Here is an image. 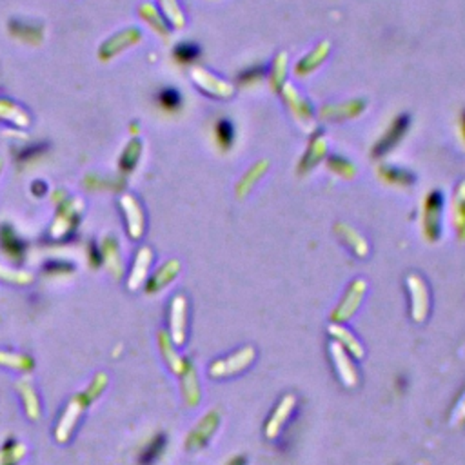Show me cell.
Masks as SVG:
<instances>
[{
    "label": "cell",
    "instance_id": "1",
    "mask_svg": "<svg viewBox=\"0 0 465 465\" xmlns=\"http://www.w3.org/2000/svg\"><path fill=\"white\" fill-rule=\"evenodd\" d=\"M254 358H257V351H254V347H251V346L242 347V349L235 351L232 355L225 356V358L215 360V362H213L208 369L209 377L215 378V380L237 377V375L244 372L245 369L253 364Z\"/></svg>",
    "mask_w": 465,
    "mask_h": 465
},
{
    "label": "cell",
    "instance_id": "2",
    "mask_svg": "<svg viewBox=\"0 0 465 465\" xmlns=\"http://www.w3.org/2000/svg\"><path fill=\"white\" fill-rule=\"evenodd\" d=\"M365 291H367V283L364 280H355L351 282V286L347 288L346 295L342 296V300L339 302V305L333 309V313H331V320L333 324H343V322L351 320L353 314L356 313L364 302Z\"/></svg>",
    "mask_w": 465,
    "mask_h": 465
},
{
    "label": "cell",
    "instance_id": "3",
    "mask_svg": "<svg viewBox=\"0 0 465 465\" xmlns=\"http://www.w3.org/2000/svg\"><path fill=\"white\" fill-rule=\"evenodd\" d=\"M442 211H444V196L440 191H432L423 200V237L429 242L440 238Z\"/></svg>",
    "mask_w": 465,
    "mask_h": 465
},
{
    "label": "cell",
    "instance_id": "4",
    "mask_svg": "<svg viewBox=\"0 0 465 465\" xmlns=\"http://www.w3.org/2000/svg\"><path fill=\"white\" fill-rule=\"evenodd\" d=\"M407 289L411 296V318L416 324L425 322L431 311V296H429L428 283L423 282L418 275L407 276Z\"/></svg>",
    "mask_w": 465,
    "mask_h": 465
},
{
    "label": "cell",
    "instance_id": "5",
    "mask_svg": "<svg viewBox=\"0 0 465 465\" xmlns=\"http://www.w3.org/2000/svg\"><path fill=\"white\" fill-rule=\"evenodd\" d=\"M89 404H93V402L86 396L84 391H82L81 394H76L71 402L68 404V407H66V411L62 413V418L59 420V425H57V429H55L57 442H60V444H66V442L71 438L73 429H75L76 422H78V418H81V415L84 413V409L89 406Z\"/></svg>",
    "mask_w": 465,
    "mask_h": 465
},
{
    "label": "cell",
    "instance_id": "6",
    "mask_svg": "<svg viewBox=\"0 0 465 465\" xmlns=\"http://www.w3.org/2000/svg\"><path fill=\"white\" fill-rule=\"evenodd\" d=\"M218 423H220L218 411H208V413L196 422L195 428L187 432V451H200L202 447H206V445L209 444V440L213 438V435L216 432V429H218Z\"/></svg>",
    "mask_w": 465,
    "mask_h": 465
},
{
    "label": "cell",
    "instance_id": "7",
    "mask_svg": "<svg viewBox=\"0 0 465 465\" xmlns=\"http://www.w3.org/2000/svg\"><path fill=\"white\" fill-rule=\"evenodd\" d=\"M296 406V396L295 394H283L278 400L276 407L273 409V413L269 415L266 422V428H264V435H266L267 440H276L280 435V431L283 429V425L288 423V420L291 418L293 411Z\"/></svg>",
    "mask_w": 465,
    "mask_h": 465
},
{
    "label": "cell",
    "instance_id": "8",
    "mask_svg": "<svg viewBox=\"0 0 465 465\" xmlns=\"http://www.w3.org/2000/svg\"><path fill=\"white\" fill-rule=\"evenodd\" d=\"M170 336L175 346H184L187 339V300L184 295L173 296L170 309Z\"/></svg>",
    "mask_w": 465,
    "mask_h": 465
},
{
    "label": "cell",
    "instance_id": "9",
    "mask_svg": "<svg viewBox=\"0 0 465 465\" xmlns=\"http://www.w3.org/2000/svg\"><path fill=\"white\" fill-rule=\"evenodd\" d=\"M329 353L331 358H333L334 367H336V372H339L340 382H342L346 387H356L360 382V375L356 365L353 364L351 355H349L339 342H334V340L329 346Z\"/></svg>",
    "mask_w": 465,
    "mask_h": 465
},
{
    "label": "cell",
    "instance_id": "10",
    "mask_svg": "<svg viewBox=\"0 0 465 465\" xmlns=\"http://www.w3.org/2000/svg\"><path fill=\"white\" fill-rule=\"evenodd\" d=\"M407 126H409V119H407L406 114L396 117V119L391 122L389 129L385 131V135L382 136L377 142V146H375V151H372L375 153V157H380V155H385L387 151H391V149L398 144V140L402 139L404 133L407 131Z\"/></svg>",
    "mask_w": 465,
    "mask_h": 465
},
{
    "label": "cell",
    "instance_id": "11",
    "mask_svg": "<svg viewBox=\"0 0 465 465\" xmlns=\"http://www.w3.org/2000/svg\"><path fill=\"white\" fill-rule=\"evenodd\" d=\"M329 333L334 339V342H339L340 346H342L349 355L355 356V358H362V356L365 355V349L364 346H362V342L356 339V334H353L347 327H343V324H331Z\"/></svg>",
    "mask_w": 465,
    "mask_h": 465
},
{
    "label": "cell",
    "instance_id": "12",
    "mask_svg": "<svg viewBox=\"0 0 465 465\" xmlns=\"http://www.w3.org/2000/svg\"><path fill=\"white\" fill-rule=\"evenodd\" d=\"M158 346H160L162 356H164V360L167 362V365H170L171 371H173L175 375H178V377H180V375L186 371L187 365H189V360L182 358V356H180L177 351H175L173 340H171V336L165 333V331H162L160 336H158Z\"/></svg>",
    "mask_w": 465,
    "mask_h": 465
},
{
    "label": "cell",
    "instance_id": "13",
    "mask_svg": "<svg viewBox=\"0 0 465 465\" xmlns=\"http://www.w3.org/2000/svg\"><path fill=\"white\" fill-rule=\"evenodd\" d=\"M180 389H182V396L184 402H186L187 407H195L200 404V384H199V377H196L195 367L189 365L186 367V371L180 375Z\"/></svg>",
    "mask_w": 465,
    "mask_h": 465
},
{
    "label": "cell",
    "instance_id": "14",
    "mask_svg": "<svg viewBox=\"0 0 465 465\" xmlns=\"http://www.w3.org/2000/svg\"><path fill=\"white\" fill-rule=\"evenodd\" d=\"M178 271H180V264H178L177 260L165 262L164 266L151 276V280H149L148 286H146V291H148L149 295H157V293H160L162 289L167 288V286L177 278Z\"/></svg>",
    "mask_w": 465,
    "mask_h": 465
},
{
    "label": "cell",
    "instance_id": "15",
    "mask_svg": "<svg viewBox=\"0 0 465 465\" xmlns=\"http://www.w3.org/2000/svg\"><path fill=\"white\" fill-rule=\"evenodd\" d=\"M151 260H153L151 251H149L148 247H142V249L139 251V254H136L135 266H133L131 276H129V282H127L129 289L135 291V289H139L140 286L146 282V278H148L149 266H151Z\"/></svg>",
    "mask_w": 465,
    "mask_h": 465
},
{
    "label": "cell",
    "instance_id": "16",
    "mask_svg": "<svg viewBox=\"0 0 465 465\" xmlns=\"http://www.w3.org/2000/svg\"><path fill=\"white\" fill-rule=\"evenodd\" d=\"M122 204L127 215V229H129V235H131L133 238H140L142 237V231H144V215H142V209H140L139 202H136L133 196H124Z\"/></svg>",
    "mask_w": 465,
    "mask_h": 465
},
{
    "label": "cell",
    "instance_id": "17",
    "mask_svg": "<svg viewBox=\"0 0 465 465\" xmlns=\"http://www.w3.org/2000/svg\"><path fill=\"white\" fill-rule=\"evenodd\" d=\"M17 389L20 393L22 402H24L25 415L30 416L31 420L40 418V400H38V394L35 393L33 385L28 380H20L17 384Z\"/></svg>",
    "mask_w": 465,
    "mask_h": 465
},
{
    "label": "cell",
    "instance_id": "18",
    "mask_svg": "<svg viewBox=\"0 0 465 465\" xmlns=\"http://www.w3.org/2000/svg\"><path fill=\"white\" fill-rule=\"evenodd\" d=\"M453 222L457 235L465 240V182L457 187V195L453 202Z\"/></svg>",
    "mask_w": 465,
    "mask_h": 465
},
{
    "label": "cell",
    "instance_id": "19",
    "mask_svg": "<svg viewBox=\"0 0 465 465\" xmlns=\"http://www.w3.org/2000/svg\"><path fill=\"white\" fill-rule=\"evenodd\" d=\"M336 231H340V238L351 247L353 253L358 254V257H365V254H367V244H365L364 238L360 237L358 231H355V229L346 224L336 225Z\"/></svg>",
    "mask_w": 465,
    "mask_h": 465
},
{
    "label": "cell",
    "instance_id": "20",
    "mask_svg": "<svg viewBox=\"0 0 465 465\" xmlns=\"http://www.w3.org/2000/svg\"><path fill=\"white\" fill-rule=\"evenodd\" d=\"M0 365L17 371H31L33 369V358L20 353H0Z\"/></svg>",
    "mask_w": 465,
    "mask_h": 465
},
{
    "label": "cell",
    "instance_id": "21",
    "mask_svg": "<svg viewBox=\"0 0 465 465\" xmlns=\"http://www.w3.org/2000/svg\"><path fill=\"white\" fill-rule=\"evenodd\" d=\"M215 139L220 146V149L228 151L232 146V140H235V129H232L231 122L229 120H218L215 126Z\"/></svg>",
    "mask_w": 465,
    "mask_h": 465
},
{
    "label": "cell",
    "instance_id": "22",
    "mask_svg": "<svg viewBox=\"0 0 465 465\" xmlns=\"http://www.w3.org/2000/svg\"><path fill=\"white\" fill-rule=\"evenodd\" d=\"M380 177L384 178L385 182L394 184V186H409L413 182V177L411 173L404 170H398V167H382Z\"/></svg>",
    "mask_w": 465,
    "mask_h": 465
},
{
    "label": "cell",
    "instance_id": "23",
    "mask_svg": "<svg viewBox=\"0 0 465 465\" xmlns=\"http://www.w3.org/2000/svg\"><path fill=\"white\" fill-rule=\"evenodd\" d=\"M24 454V447L18 442L9 440L0 451V465H15Z\"/></svg>",
    "mask_w": 465,
    "mask_h": 465
},
{
    "label": "cell",
    "instance_id": "24",
    "mask_svg": "<svg viewBox=\"0 0 465 465\" xmlns=\"http://www.w3.org/2000/svg\"><path fill=\"white\" fill-rule=\"evenodd\" d=\"M173 55H175V59L178 60V62L189 64V62H193V60L199 59L200 49H199V46H195V44L182 42V44H178V46L175 47Z\"/></svg>",
    "mask_w": 465,
    "mask_h": 465
},
{
    "label": "cell",
    "instance_id": "25",
    "mask_svg": "<svg viewBox=\"0 0 465 465\" xmlns=\"http://www.w3.org/2000/svg\"><path fill=\"white\" fill-rule=\"evenodd\" d=\"M157 100L158 104L167 111H177L178 107H180V104H182V98L178 95V91H175V89L171 88L162 89L160 93H158Z\"/></svg>",
    "mask_w": 465,
    "mask_h": 465
},
{
    "label": "cell",
    "instance_id": "26",
    "mask_svg": "<svg viewBox=\"0 0 465 465\" xmlns=\"http://www.w3.org/2000/svg\"><path fill=\"white\" fill-rule=\"evenodd\" d=\"M164 444H165L164 436H162V435L155 436V438H153V440L148 444V451H144V453H142V461L149 464V461H153L155 458L160 457L162 449H164Z\"/></svg>",
    "mask_w": 465,
    "mask_h": 465
},
{
    "label": "cell",
    "instance_id": "27",
    "mask_svg": "<svg viewBox=\"0 0 465 465\" xmlns=\"http://www.w3.org/2000/svg\"><path fill=\"white\" fill-rule=\"evenodd\" d=\"M264 73H266L264 66H253V68L245 69V71L238 75V82H242V84H253V82H258L262 78Z\"/></svg>",
    "mask_w": 465,
    "mask_h": 465
},
{
    "label": "cell",
    "instance_id": "28",
    "mask_svg": "<svg viewBox=\"0 0 465 465\" xmlns=\"http://www.w3.org/2000/svg\"><path fill=\"white\" fill-rule=\"evenodd\" d=\"M454 423H464L465 422V394L461 396L460 404L457 406V411H454Z\"/></svg>",
    "mask_w": 465,
    "mask_h": 465
},
{
    "label": "cell",
    "instance_id": "29",
    "mask_svg": "<svg viewBox=\"0 0 465 465\" xmlns=\"http://www.w3.org/2000/svg\"><path fill=\"white\" fill-rule=\"evenodd\" d=\"M224 465H245V457L244 454H237V457H231Z\"/></svg>",
    "mask_w": 465,
    "mask_h": 465
},
{
    "label": "cell",
    "instance_id": "30",
    "mask_svg": "<svg viewBox=\"0 0 465 465\" xmlns=\"http://www.w3.org/2000/svg\"><path fill=\"white\" fill-rule=\"evenodd\" d=\"M460 131H461V136H464V140H465V111L461 113V117H460Z\"/></svg>",
    "mask_w": 465,
    "mask_h": 465
}]
</instances>
